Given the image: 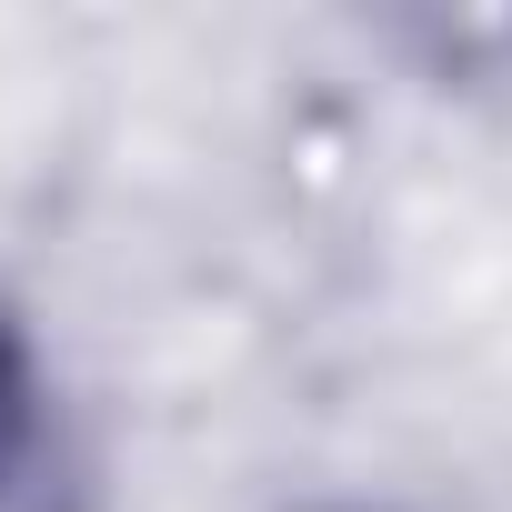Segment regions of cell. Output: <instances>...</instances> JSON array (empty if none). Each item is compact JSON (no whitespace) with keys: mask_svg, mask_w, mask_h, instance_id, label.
I'll list each match as a JSON object with an SVG mask.
<instances>
[{"mask_svg":"<svg viewBox=\"0 0 512 512\" xmlns=\"http://www.w3.org/2000/svg\"><path fill=\"white\" fill-rule=\"evenodd\" d=\"M61 492H71L61 392H51L31 322L0 302V512H61Z\"/></svg>","mask_w":512,"mask_h":512,"instance_id":"obj_1","label":"cell"}]
</instances>
